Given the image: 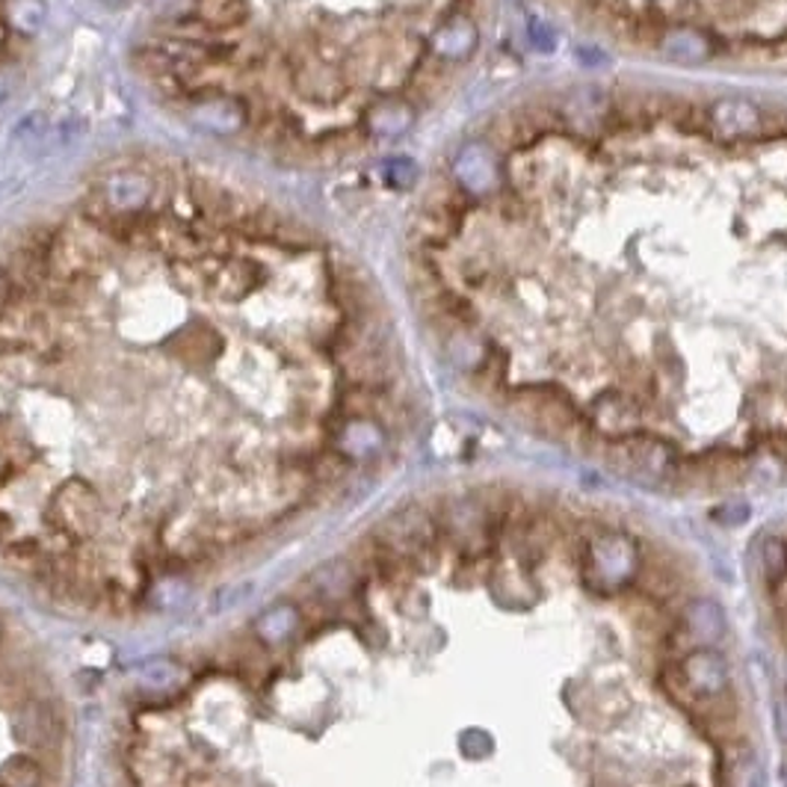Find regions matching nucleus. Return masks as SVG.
Listing matches in <instances>:
<instances>
[{"label": "nucleus", "mask_w": 787, "mask_h": 787, "mask_svg": "<svg viewBox=\"0 0 787 787\" xmlns=\"http://www.w3.org/2000/svg\"><path fill=\"white\" fill-rule=\"evenodd\" d=\"M193 118L210 134H235L247 125V110L237 99L228 95H210L193 104Z\"/></svg>", "instance_id": "8"}, {"label": "nucleus", "mask_w": 787, "mask_h": 787, "mask_svg": "<svg viewBox=\"0 0 787 787\" xmlns=\"http://www.w3.org/2000/svg\"><path fill=\"white\" fill-rule=\"evenodd\" d=\"M258 266L249 261H226L217 266V273L210 276V285L217 287L223 296H243L255 287Z\"/></svg>", "instance_id": "13"}, {"label": "nucleus", "mask_w": 787, "mask_h": 787, "mask_svg": "<svg viewBox=\"0 0 787 787\" xmlns=\"http://www.w3.org/2000/svg\"><path fill=\"white\" fill-rule=\"evenodd\" d=\"M749 518V506L746 503H722L719 510H714V522H722V524H729V527H734V524L740 522H746Z\"/></svg>", "instance_id": "22"}, {"label": "nucleus", "mask_w": 787, "mask_h": 787, "mask_svg": "<svg viewBox=\"0 0 787 787\" xmlns=\"http://www.w3.org/2000/svg\"><path fill=\"white\" fill-rule=\"evenodd\" d=\"M294 625H296L294 607H276V611L266 613L264 619H261L258 634H261L266 642H278L287 630H294Z\"/></svg>", "instance_id": "19"}, {"label": "nucleus", "mask_w": 787, "mask_h": 787, "mask_svg": "<svg viewBox=\"0 0 787 787\" xmlns=\"http://www.w3.org/2000/svg\"><path fill=\"white\" fill-rule=\"evenodd\" d=\"M604 456L619 474L637 477L640 482H654V486L658 482H681L684 459H687L675 447V442L658 433H646V430L604 442Z\"/></svg>", "instance_id": "2"}, {"label": "nucleus", "mask_w": 787, "mask_h": 787, "mask_svg": "<svg viewBox=\"0 0 787 787\" xmlns=\"http://www.w3.org/2000/svg\"><path fill=\"white\" fill-rule=\"evenodd\" d=\"M15 734L24 746L30 749H48L57 743L59 738V722L57 717L50 714L48 705L42 702H33L27 708L19 714V722H15Z\"/></svg>", "instance_id": "10"}, {"label": "nucleus", "mask_w": 787, "mask_h": 787, "mask_svg": "<svg viewBox=\"0 0 787 787\" xmlns=\"http://www.w3.org/2000/svg\"><path fill=\"white\" fill-rule=\"evenodd\" d=\"M7 21L21 33H36L45 21V7L39 0H10L7 3Z\"/></svg>", "instance_id": "18"}, {"label": "nucleus", "mask_w": 787, "mask_h": 787, "mask_svg": "<svg viewBox=\"0 0 787 787\" xmlns=\"http://www.w3.org/2000/svg\"><path fill=\"white\" fill-rule=\"evenodd\" d=\"M489 583H503V590H492L494 598L501 601V604H510L512 607V598H522V604H527V598L533 595V586L527 581V569H522L518 562L515 566H498L492 571V581Z\"/></svg>", "instance_id": "14"}, {"label": "nucleus", "mask_w": 787, "mask_h": 787, "mask_svg": "<svg viewBox=\"0 0 787 787\" xmlns=\"http://www.w3.org/2000/svg\"><path fill=\"white\" fill-rule=\"evenodd\" d=\"M776 722H778V731H782V738L787 740V689L776 705Z\"/></svg>", "instance_id": "24"}, {"label": "nucleus", "mask_w": 787, "mask_h": 787, "mask_svg": "<svg viewBox=\"0 0 787 787\" xmlns=\"http://www.w3.org/2000/svg\"><path fill=\"white\" fill-rule=\"evenodd\" d=\"M196 12L207 24L226 27L247 15V0H196Z\"/></svg>", "instance_id": "16"}, {"label": "nucleus", "mask_w": 787, "mask_h": 787, "mask_svg": "<svg viewBox=\"0 0 787 787\" xmlns=\"http://www.w3.org/2000/svg\"><path fill=\"white\" fill-rule=\"evenodd\" d=\"M385 433L379 430V423L370 421V418H362L355 414L353 421L344 423V430L338 435V447L344 456H353V459H367V456H376L383 450Z\"/></svg>", "instance_id": "12"}, {"label": "nucleus", "mask_w": 787, "mask_h": 787, "mask_svg": "<svg viewBox=\"0 0 787 787\" xmlns=\"http://www.w3.org/2000/svg\"><path fill=\"white\" fill-rule=\"evenodd\" d=\"M385 175H388V184H391V187L406 190V187H412L414 178H418V172H414L412 160H391Z\"/></svg>", "instance_id": "21"}, {"label": "nucleus", "mask_w": 787, "mask_h": 787, "mask_svg": "<svg viewBox=\"0 0 787 787\" xmlns=\"http://www.w3.org/2000/svg\"><path fill=\"white\" fill-rule=\"evenodd\" d=\"M578 569L592 592L619 595L630 583H637L642 569L640 545L625 531H595L581 545Z\"/></svg>", "instance_id": "1"}, {"label": "nucleus", "mask_w": 787, "mask_h": 787, "mask_svg": "<svg viewBox=\"0 0 787 787\" xmlns=\"http://www.w3.org/2000/svg\"><path fill=\"white\" fill-rule=\"evenodd\" d=\"M759 566L769 583L787 581V541L778 536H764L759 541Z\"/></svg>", "instance_id": "15"}, {"label": "nucleus", "mask_w": 787, "mask_h": 787, "mask_svg": "<svg viewBox=\"0 0 787 787\" xmlns=\"http://www.w3.org/2000/svg\"><path fill=\"white\" fill-rule=\"evenodd\" d=\"M726 613L717 601L710 598H693L681 613V621L672 640L684 646V654L693 649H705V646H717L726 637Z\"/></svg>", "instance_id": "5"}, {"label": "nucleus", "mask_w": 787, "mask_h": 787, "mask_svg": "<svg viewBox=\"0 0 787 787\" xmlns=\"http://www.w3.org/2000/svg\"><path fill=\"white\" fill-rule=\"evenodd\" d=\"M726 761V785L729 787H767V776L761 767L759 755L752 752L746 740H731V746L722 752Z\"/></svg>", "instance_id": "9"}, {"label": "nucleus", "mask_w": 787, "mask_h": 787, "mask_svg": "<svg viewBox=\"0 0 787 787\" xmlns=\"http://www.w3.org/2000/svg\"><path fill=\"white\" fill-rule=\"evenodd\" d=\"M681 675L687 678V684L705 699H717L731 693V666L726 654L717 649H693L678 658Z\"/></svg>", "instance_id": "7"}, {"label": "nucleus", "mask_w": 787, "mask_h": 787, "mask_svg": "<svg viewBox=\"0 0 787 787\" xmlns=\"http://www.w3.org/2000/svg\"><path fill=\"white\" fill-rule=\"evenodd\" d=\"M0 785L3 787H42V767L33 759H10L0 769Z\"/></svg>", "instance_id": "17"}, {"label": "nucleus", "mask_w": 787, "mask_h": 787, "mask_svg": "<svg viewBox=\"0 0 787 787\" xmlns=\"http://www.w3.org/2000/svg\"><path fill=\"white\" fill-rule=\"evenodd\" d=\"M50 512H54V522H57L59 531H66L75 539L92 536L99 531L101 518H104L99 494L83 480H69L66 486H59Z\"/></svg>", "instance_id": "4"}, {"label": "nucleus", "mask_w": 787, "mask_h": 787, "mask_svg": "<svg viewBox=\"0 0 787 787\" xmlns=\"http://www.w3.org/2000/svg\"><path fill=\"white\" fill-rule=\"evenodd\" d=\"M752 474V459L734 447H710L696 459H684L681 482H705V486H731Z\"/></svg>", "instance_id": "6"}, {"label": "nucleus", "mask_w": 787, "mask_h": 787, "mask_svg": "<svg viewBox=\"0 0 787 787\" xmlns=\"http://www.w3.org/2000/svg\"><path fill=\"white\" fill-rule=\"evenodd\" d=\"M148 196H151V184L139 172H118L104 187V198L113 207V214H137L146 207Z\"/></svg>", "instance_id": "11"}, {"label": "nucleus", "mask_w": 787, "mask_h": 787, "mask_svg": "<svg viewBox=\"0 0 787 787\" xmlns=\"http://www.w3.org/2000/svg\"><path fill=\"white\" fill-rule=\"evenodd\" d=\"M12 296H15V282L7 270H0V315L7 311V306L12 303Z\"/></svg>", "instance_id": "23"}, {"label": "nucleus", "mask_w": 787, "mask_h": 787, "mask_svg": "<svg viewBox=\"0 0 787 787\" xmlns=\"http://www.w3.org/2000/svg\"><path fill=\"white\" fill-rule=\"evenodd\" d=\"M3 99H7V92H3V87H0V104H3Z\"/></svg>", "instance_id": "25"}, {"label": "nucleus", "mask_w": 787, "mask_h": 787, "mask_svg": "<svg viewBox=\"0 0 787 787\" xmlns=\"http://www.w3.org/2000/svg\"><path fill=\"white\" fill-rule=\"evenodd\" d=\"M438 533L442 531L433 512L421 503H406L379 524L376 545L409 569H426L438 548Z\"/></svg>", "instance_id": "3"}, {"label": "nucleus", "mask_w": 787, "mask_h": 787, "mask_svg": "<svg viewBox=\"0 0 787 787\" xmlns=\"http://www.w3.org/2000/svg\"><path fill=\"white\" fill-rule=\"evenodd\" d=\"M459 746H463V755L465 759H486V755H492V738H489V731H480V729H468L459 740Z\"/></svg>", "instance_id": "20"}]
</instances>
